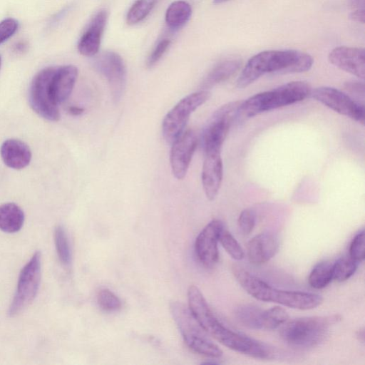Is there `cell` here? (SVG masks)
Wrapping results in <instances>:
<instances>
[{
    "instance_id": "obj_28",
    "label": "cell",
    "mask_w": 365,
    "mask_h": 365,
    "mask_svg": "<svg viewBox=\"0 0 365 365\" xmlns=\"http://www.w3.org/2000/svg\"><path fill=\"white\" fill-rule=\"evenodd\" d=\"M289 319L287 312L278 306L263 311L262 329L273 330L282 326Z\"/></svg>"
},
{
    "instance_id": "obj_39",
    "label": "cell",
    "mask_w": 365,
    "mask_h": 365,
    "mask_svg": "<svg viewBox=\"0 0 365 365\" xmlns=\"http://www.w3.org/2000/svg\"><path fill=\"white\" fill-rule=\"evenodd\" d=\"M351 8L355 9H364L365 0H348Z\"/></svg>"
},
{
    "instance_id": "obj_19",
    "label": "cell",
    "mask_w": 365,
    "mask_h": 365,
    "mask_svg": "<svg viewBox=\"0 0 365 365\" xmlns=\"http://www.w3.org/2000/svg\"><path fill=\"white\" fill-rule=\"evenodd\" d=\"M78 76V69L72 65L56 68L50 85L52 100L56 103L65 101L70 96Z\"/></svg>"
},
{
    "instance_id": "obj_27",
    "label": "cell",
    "mask_w": 365,
    "mask_h": 365,
    "mask_svg": "<svg viewBox=\"0 0 365 365\" xmlns=\"http://www.w3.org/2000/svg\"><path fill=\"white\" fill-rule=\"evenodd\" d=\"M358 262L349 256L339 258L332 263L333 279L339 282L349 279L356 272Z\"/></svg>"
},
{
    "instance_id": "obj_6",
    "label": "cell",
    "mask_w": 365,
    "mask_h": 365,
    "mask_svg": "<svg viewBox=\"0 0 365 365\" xmlns=\"http://www.w3.org/2000/svg\"><path fill=\"white\" fill-rule=\"evenodd\" d=\"M41 272V252L36 251L19 274L16 289L8 311L9 316L18 314L34 301L39 288Z\"/></svg>"
},
{
    "instance_id": "obj_44",
    "label": "cell",
    "mask_w": 365,
    "mask_h": 365,
    "mask_svg": "<svg viewBox=\"0 0 365 365\" xmlns=\"http://www.w3.org/2000/svg\"><path fill=\"white\" fill-rule=\"evenodd\" d=\"M0 66H1V57H0Z\"/></svg>"
},
{
    "instance_id": "obj_11",
    "label": "cell",
    "mask_w": 365,
    "mask_h": 365,
    "mask_svg": "<svg viewBox=\"0 0 365 365\" xmlns=\"http://www.w3.org/2000/svg\"><path fill=\"white\" fill-rule=\"evenodd\" d=\"M95 67L107 79L113 100L121 98L126 84V68L122 58L115 52L106 51L98 56Z\"/></svg>"
},
{
    "instance_id": "obj_15",
    "label": "cell",
    "mask_w": 365,
    "mask_h": 365,
    "mask_svg": "<svg viewBox=\"0 0 365 365\" xmlns=\"http://www.w3.org/2000/svg\"><path fill=\"white\" fill-rule=\"evenodd\" d=\"M187 299L189 309L202 329L215 337L224 325L215 316L197 287H189Z\"/></svg>"
},
{
    "instance_id": "obj_8",
    "label": "cell",
    "mask_w": 365,
    "mask_h": 365,
    "mask_svg": "<svg viewBox=\"0 0 365 365\" xmlns=\"http://www.w3.org/2000/svg\"><path fill=\"white\" fill-rule=\"evenodd\" d=\"M56 69L55 67H48L37 73L29 91L31 108L38 115L51 121H57L60 118L58 104L52 100L50 93L51 81Z\"/></svg>"
},
{
    "instance_id": "obj_37",
    "label": "cell",
    "mask_w": 365,
    "mask_h": 365,
    "mask_svg": "<svg viewBox=\"0 0 365 365\" xmlns=\"http://www.w3.org/2000/svg\"><path fill=\"white\" fill-rule=\"evenodd\" d=\"M345 88L355 95H364V84L363 82L352 81L345 83Z\"/></svg>"
},
{
    "instance_id": "obj_29",
    "label": "cell",
    "mask_w": 365,
    "mask_h": 365,
    "mask_svg": "<svg viewBox=\"0 0 365 365\" xmlns=\"http://www.w3.org/2000/svg\"><path fill=\"white\" fill-rule=\"evenodd\" d=\"M54 242L61 262L67 266L71 260V253L66 232L63 227L58 225L54 230Z\"/></svg>"
},
{
    "instance_id": "obj_40",
    "label": "cell",
    "mask_w": 365,
    "mask_h": 365,
    "mask_svg": "<svg viewBox=\"0 0 365 365\" xmlns=\"http://www.w3.org/2000/svg\"><path fill=\"white\" fill-rule=\"evenodd\" d=\"M68 110L73 115H79L83 113L84 108L78 106H70Z\"/></svg>"
},
{
    "instance_id": "obj_1",
    "label": "cell",
    "mask_w": 365,
    "mask_h": 365,
    "mask_svg": "<svg viewBox=\"0 0 365 365\" xmlns=\"http://www.w3.org/2000/svg\"><path fill=\"white\" fill-rule=\"evenodd\" d=\"M314 63L309 53L293 49L264 51L251 57L236 86L244 88L266 73H294L309 71Z\"/></svg>"
},
{
    "instance_id": "obj_13",
    "label": "cell",
    "mask_w": 365,
    "mask_h": 365,
    "mask_svg": "<svg viewBox=\"0 0 365 365\" xmlns=\"http://www.w3.org/2000/svg\"><path fill=\"white\" fill-rule=\"evenodd\" d=\"M197 142L195 133L188 130L183 131L172 143L170 160L172 173L177 179L185 177Z\"/></svg>"
},
{
    "instance_id": "obj_18",
    "label": "cell",
    "mask_w": 365,
    "mask_h": 365,
    "mask_svg": "<svg viewBox=\"0 0 365 365\" xmlns=\"http://www.w3.org/2000/svg\"><path fill=\"white\" fill-rule=\"evenodd\" d=\"M279 250V241L272 233L263 232L253 237L247 247L250 263L259 265L272 259Z\"/></svg>"
},
{
    "instance_id": "obj_30",
    "label": "cell",
    "mask_w": 365,
    "mask_h": 365,
    "mask_svg": "<svg viewBox=\"0 0 365 365\" xmlns=\"http://www.w3.org/2000/svg\"><path fill=\"white\" fill-rule=\"evenodd\" d=\"M218 241L232 259L239 261L244 258L245 253L241 245L225 227L220 232Z\"/></svg>"
},
{
    "instance_id": "obj_2",
    "label": "cell",
    "mask_w": 365,
    "mask_h": 365,
    "mask_svg": "<svg viewBox=\"0 0 365 365\" xmlns=\"http://www.w3.org/2000/svg\"><path fill=\"white\" fill-rule=\"evenodd\" d=\"M233 274L240 286L250 295L260 301L277 303L300 310L314 309L323 302V298L315 293L284 290L273 287L240 267H235Z\"/></svg>"
},
{
    "instance_id": "obj_21",
    "label": "cell",
    "mask_w": 365,
    "mask_h": 365,
    "mask_svg": "<svg viewBox=\"0 0 365 365\" xmlns=\"http://www.w3.org/2000/svg\"><path fill=\"white\" fill-rule=\"evenodd\" d=\"M0 153L5 165L15 170L26 168L31 159L29 147L18 139L5 140L1 146Z\"/></svg>"
},
{
    "instance_id": "obj_35",
    "label": "cell",
    "mask_w": 365,
    "mask_h": 365,
    "mask_svg": "<svg viewBox=\"0 0 365 365\" xmlns=\"http://www.w3.org/2000/svg\"><path fill=\"white\" fill-rule=\"evenodd\" d=\"M18 21L12 18H8L0 22V44L6 41L18 29Z\"/></svg>"
},
{
    "instance_id": "obj_20",
    "label": "cell",
    "mask_w": 365,
    "mask_h": 365,
    "mask_svg": "<svg viewBox=\"0 0 365 365\" xmlns=\"http://www.w3.org/2000/svg\"><path fill=\"white\" fill-rule=\"evenodd\" d=\"M107 19L106 11L98 12L91 21L78 44L80 53L86 56L96 54L99 50L101 39Z\"/></svg>"
},
{
    "instance_id": "obj_42",
    "label": "cell",
    "mask_w": 365,
    "mask_h": 365,
    "mask_svg": "<svg viewBox=\"0 0 365 365\" xmlns=\"http://www.w3.org/2000/svg\"><path fill=\"white\" fill-rule=\"evenodd\" d=\"M357 337L361 342H364V329L362 328L361 329H359L357 332Z\"/></svg>"
},
{
    "instance_id": "obj_23",
    "label": "cell",
    "mask_w": 365,
    "mask_h": 365,
    "mask_svg": "<svg viewBox=\"0 0 365 365\" xmlns=\"http://www.w3.org/2000/svg\"><path fill=\"white\" fill-rule=\"evenodd\" d=\"M24 222V213L13 202L0 205V230L6 233H15L21 230Z\"/></svg>"
},
{
    "instance_id": "obj_10",
    "label": "cell",
    "mask_w": 365,
    "mask_h": 365,
    "mask_svg": "<svg viewBox=\"0 0 365 365\" xmlns=\"http://www.w3.org/2000/svg\"><path fill=\"white\" fill-rule=\"evenodd\" d=\"M311 95L317 101L359 123H364V108L345 93L331 87L316 88Z\"/></svg>"
},
{
    "instance_id": "obj_9",
    "label": "cell",
    "mask_w": 365,
    "mask_h": 365,
    "mask_svg": "<svg viewBox=\"0 0 365 365\" xmlns=\"http://www.w3.org/2000/svg\"><path fill=\"white\" fill-rule=\"evenodd\" d=\"M241 101L230 102L212 114L202 134L204 151L220 149L233 120L239 115Z\"/></svg>"
},
{
    "instance_id": "obj_43",
    "label": "cell",
    "mask_w": 365,
    "mask_h": 365,
    "mask_svg": "<svg viewBox=\"0 0 365 365\" xmlns=\"http://www.w3.org/2000/svg\"><path fill=\"white\" fill-rule=\"evenodd\" d=\"M227 1H229V0H214V3L215 4H221V3L225 2Z\"/></svg>"
},
{
    "instance_id": "obj_36",
    "label": "cell",
    "mask_w": 365,
    "mask_h": 365,
    "mask_svg": "<svg viewBox=\"0 0 365 365\" xmlns=\"http://www.w3.org/2000/svg\"><path fill=\"white\" fill-rule=\"evenodd\" d=\"M170 43V41L169 40L164 39L156 46L148 58L147 63L148 67H152L160 59L162 56L165 53L169 47Z\"/></svg>"
},
{
    "instance_id": "obj_34",
    "label": "cell",
    "mask_w": 365,
    "mask_h": 365,
    "mask_svg": "<svg viewBox=\"0 0 365 365\" xmlns=\"http://www.w3.org/2000/svg\"><path fill=\"white\" fill-rule=\"evenodd\" d=\"M238 227L243 235H249L252 232L255 225V214L250 209L243 210L237 220Z\"/></svg>"
},
{
    "instance_id": "obj_31",
    "label": "cell",
    "mask_w": 365,
    "mask_h": 365,
    "mask_svg": "<svg viewBox=\"0 0 365 365\" xmlns=\"http://www.w3.org/2000/svg\"><path fill=\"white\" fill-rule=\"evenodd\" d=\"M158 0H138L129 9L127 22L134 24L145 19L155 6Z\"/></svg>"
},
{
    "instance_id": "obj_33",
    "label": "cell",
    "mask_w": 365,
    "mask_h": 365,
    "mask_svg": "<svg viewBox=\"0 0 365 365\" xmlns=\"http://www.w3.org/2000/svg\"><path fill=\"white\" fill-rule=\"evenodd\" d=\"M349 256L358 263L364 259L365 238L364 229L359 231L352 239L349 245Z\"/></svg>"
},
{
    "instance_id": "obj_5",
    "label": "cell",
    "mask_w": 365,
    "mask_h": 365,
    "mask_svg": "<svg viewBox=\"0 0 365 365\" xmlns=\"http://www.w3.org/2000/svg\"><path fill=\"white\" fill-rule=\"evenodd\" d=\"M170 311L185 342L192 350L213 359L222 356V350L206 337L189 307L175 301L170 304Z\"/></svg>"
},
{
    "instance_id": "obj_12",
    "label": "cell",
    "mask_w": 365,
    "mask_h": 365,
    "mask_svg": "<svg viewBox=\"0 0 365 365\" xmlns=\"http://www.w3.org/2000/svg\"><path fill=\"white\" fill-rule=\"evenodd\" d=\"M225 346L258 359H270L272 350L266 344L225 327L216 339Z\"/></svg>"
},
{
    "instance_id": "obj_4",
    "label": "cell",
    "mask_w": 365,
    "mask_h": 365,
    "mask_svg": "<svg viewBox=\"0 0 365 365\" xmlns=\"http://www.w3.org/2000/svg\"><path fill=\"white\" fill-rule=\"evenodd\" d=\"M337 319L332 317H306L287 321L281 326L280 335L289 345L296 348H312L322 342L330 325Z\"/></svg>"
},
{
    "instance_id": "obj_25",
    "label": "cell",
    "mask_w": 365,
    "mask_h": 365,
    "mask_svg": "<svg viewBox=\"0 0 365 365\" xmlns=\"http://www.w3.org/2000/svg\"><path fill=\"white\" fill-rule=\"evenodd\" d=\"M264 309L252 304L240 305L235 310L237 321L243 326L252 329H262Z\"/></svg>"
},
{
    "instance_id": "obj_14",
    "label": "cell",
    "mask_w": 365,
    "mask_h": 365,
    "mask_svg": "<svg viewBox=\"0 0 365 365\" xmlns=\"http://www.w3.org/2000/svg\"><path fill=\"white\" fill-rule=\"evenodd\" d=\"M224 227L219 220L210 221L199 233L195 240V252L200 262L206 267H212L218 261V238Z\"/></svg>"
},
{
    "instance_id": "obj_17",
    "label": "cell",
    "mask_w": 365,
    "mask_h": 365,
    "mask_svg": "<svg viewBox=\"0 0 365 365\" xmlns=\"http://www.w3.org/2000/svg\"><path fill=\"white\" fill-rule=\"evenodd\" d=\"M205 154L202 183L206 197L213 200L219 192L223 176L221 150H208L205 151Z\"/></svg>"
},
{
    "instance_id": "obj_41",
    "label": "cell",
    "mask_w": 365,
    "mask_h": 365,
    "mask_svg": "<svg viewBox=\"0 0 365 365\" xmlns=\"http://www.w3.org/2000/svg\"><path fill=\"white\" fill-rule=\"evenodd\" d=\"M27 45L24 42H19L14 46V51L16 52L22 53L26 51Z\"/></svg>"
},
{
    "instance_id": "obj_16",
    "label": "cell",
    "mask_w": 365,
    "mask_h": 365,
    "mask_svg": "<svg viewBox=\"0 0 365 365\" xmlns=\"http://www.w3.org/2000/svg\"><path fill=\"white\" fill-rule=\"evenodd\" d=\"M328 59L335 67L364 79V48L349 46L336 47L329 53Z\"/></svg>"
},
{
    "instance_id": "obj_38",
    "label": "cell",
    "mask_w": 365,
    "mask_h": 365,
    "mask_svg": "<svg viewBox=\"0 0 365 365\" xmlns=\"http://www.w3.org/2000/svg\"><path fill=\"white\" fill-rule=\"evenodd\" d=\"M349 19L355 22L364 24L365 21V10L355 9L349 14Z\"/></svg>"
},
{
    "instance_id": "obj_7",
    "label": "cell",
    "mask_w": 365,
    "mask_h": 365,
    "mask_svg": "<svg viewBox=\"0 0 365 365\" xmlns=\"http://www.w3.org/2000/svg\"><path fill=\"white\" fill-rule=\"evenodd\" d=\"M209 91L200 90L181 99L165 115L162 125L165 140L173 143L184 131L190 115L210 98Z\"/></svg>"
},
{
    "instance_id": "obj_3",
    "label": "cell",
    "mask_w": 365,
    "mask_h": 365,
    "mask_svg": "<svg viewBox=\"0 0 365 365\" xmlns=\"http://www.w3.org/2000/svg\"><path fill=\"white\" fill-rule=\"evenodd\" d=\"M311 93V87L307 82H289L241 101L239 115L245 118L253 117L266 111L300 102L309 96Z\"/></svg>"
},
{
    "instance_id": "obj_26",
    "label": "cell",
    "mask_w": 365,
    "mask_h": 365,
    "mask_svg": "<svg viewBox=\"0 0 365 365\" xmlns=\"http://www.w3.org/2000/svg\"><path fill=\"white\" fill-rule=\"evenodd\" d=\"M333 279L332 263L321 262L314 266L309 273L308 282L316 289L326 287Z\"/></svg>"
},
{
    "instance_id": "obj_22",
    "label": "cell",
    "mask_w": 365,
    "mask_h": 365,
    "mask_svg": "<svg viewBox=\"0 0 365 365\" xmlns=\"http://www.w3.org/2000/svg\"><path fill=\"white\" fill-rule=\"evenodd\" d=\"M242 66L239 59L226 60L218 63L207 74L202 83V90H206L230 78Z\"/></svg>"
},
{
    "instance_id": "obj_32",
    "label": "cell",
    "mask_w": 365,
    "mask_h": 365,
    "mask_svg": "<svg viewBox=\"0 0 365 365\" xmlns=\"http://www.w3.org/2000/svg\"><path fill=\"white\" fill-rule=\"evenodd\" d=\"M99 307L106 312H114L120 309L121 301L110 290L103 289L100 290L97 297Z\"/></svg>"
},
{
    "instance_id": "obj_24",
    "label": "cell",
    "mask_w": 365,
    "mask_h": 365,
    "mask_svg": "<svg viewBox=\"0 0 365 365\" xmlns=\"http://www.w3.org/2000/svg\"><path fill=\"white\" fill-rule=\"evenodd\" d=\"M191 13L192 9L188 3L184 1H176L168 8L165 21L170 28L177 29L187 22Z\"/></svg>"
}]
</instances>
